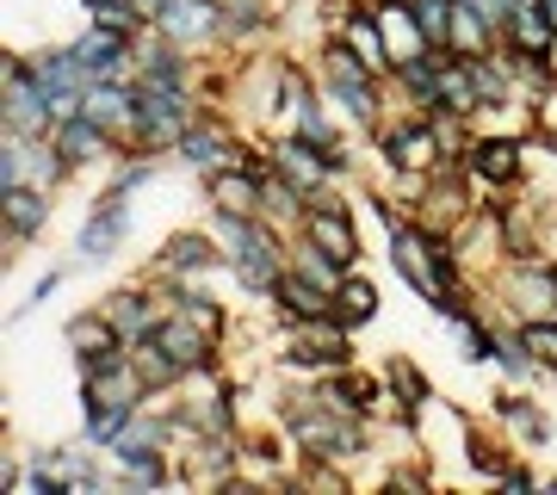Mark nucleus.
Listing matches in <instances>:
<instances>
[{"instance_id":"obj_1","label":"nucleus","mask_w":557,"mask_h":495,"mask_svg":"<svg viewBox=\"0 0 557 495\" xmlns=\"http://www.w3.org/2000/svg\"><path fill=\"white\" fill-rule=\"evenodd\" d=\"M273 416L278 428L292 434V446L310 458H329V465H359V458L372 453V421L366 416H347L341 403L317 391V378L310 384H278L273 391Z\"/></svg>"},{"instance_id":"obj_2","label":"nucleus","mask_w":557,"mask_h":495,"mask_svg":"<svg viewBox=\"0 0 557 495\" xmlns=\"http://www.w3.org/2000/svg\"><path fill=\"white\" fill-rule=\"evenodd\" d=\"M75 378H81V440H94L100 453L131 428V416H137L143 403H156L149 384H143V372H137V354H131V347L75 366Z\"/></svg>"},{"instance_id":"obj_3","label":"nucleus","mask_w":557,"mask_h":495,"mask_svg":"<svg viewBox=\"0 0 557 495\" xmlns=\"http://www.w3.org/2000/svg\"><path fill=\"white\" fill-rule=\"evenodd\" d=\"M211 236L223 248V273L236 279L255 304H273L278 279L292 267L285 260V230H273L255 211H223V205H211Z\"/></svg>"},{"instance_id":"obj_4","label":"nucleus","mask_w":557,"mask_h":495,"mask_svg":"<svg viewBox=\"0 0 557 495\" xmlns=\"http://www.w3.org/2000/svg\"><path fill=\"white\" fill-rule=\"evenodd\" d=\"M317 81L322 94L341 106V119L354 124V131H379L384 124V75H372L366 62L347 50V38H322L317 44Z\"/></svg>"},{"instance_id":"obj_5","label":"nucleus","mask_w":557,"mask_h":495,"mask_svg":"<svg viewBox=\"0 0 557 495\" xmlns=\"http://www.w3.org/2000/svg\"><path fill=\"white\" fill-rule=\"evenodd\" d=\"M137 94H143V112H137V137L131 149H149V156H174V143L199 124V94L193 81H143L137 75Z\"/></svg>"},{"instance_id":"obj_6","label":"nucleus","mask_w":557,"mask_h":495,"mask_svg":"<svg viewBox=\"0 0 557 495\" xmlns=\"http://www.w3.org/2000/svg\"><path fill=\"white\" fill-rule=\"evenodd\" d=\"M131 193H119L112 180H106L100 193L87 198V218H81V230H75V267H112L119 260V248L131 242Z\"/></svg>"},{"instance_id":"obj_7","label":"nucleus","mask_w":557,"mask_h":495,"mask_svg":"<svg viewBox=\"0 0 557 495\" xmlns=\"http://www.w3.org/2000/svg\"><path fill=\"white\" fill-rule=\"evenodd\" d=\"M0 131H25V137H50L57 131V106L32 75V57L7 50L0 57Z\"/></svg>"},{"instance_id":"obj_8","label":"nucleus","mask_w":557,"mask_h":495,"mask_svg":"<svg viewBox=\"0 0 557 495\" xmlns=\"http://www.w3.org/2000/svg\"><path fill=\"white\" fill-rule=\"evenodd\" d=\"M372 143H379V156L391 174H434V168H446V149H440V131L428 112H403V119H384L379 131H372Z\"/></svg>"},{"instance_id":"obj_9","label":"nucleus","mask_w":557,"mask_h":495,"mask_svg":"<svg viewBox=\"0 0 557 495\" xmlns=\"http://www.w3.org/2000/svg\"><path fill=\"white\" fill-rule=\"evenodd\" d=\"M502 304H508L515 322L557 317V260H545V255L508 260V267H502Z\"/></svg>"},{"instance_id":"obj_10","label":"nucleus","mask_w":557,"mask_h":495,"mask_svg":"<svg viewBox=\"0 0 557 495\" xmlns=\"http://www.w3.org/2000/svg\"><path fill=\"white\" fill-rule=\"evenodd\" d=\"M32 75L44 81V94H50V106H57V124L75 119V112H87L94 69L81 62L75 44H50V50H38V57H32Z\"/></svg>"},{"instance_id":"obj_11","label":"nucleus","mask_w":557,"mask_h":495,"mask_svg":"<svg viewBox=\"0 0 557 495\" xmlns=\"http://www.w3.org/2000/svg\"><path fill=\"white\" fill-rule=\"evenodd\" d=\"M174 161L186 168V174L211 180L218 168H230V161H248V143L223 124V112H199V124L174 143Z\"/></svg>"},{"instance_id":"obj_12","label":"nucleus","mask_w":557,"mask_h":495,"mask_svg":"<svg viewBox=\"0 0 557 495\" xmlns=\"http://www.w3.org/2000/svg\"><path fill=\"white\" fill-rule=\"evenodd\" d=\"M465 174L490 186V193H508L527 180V131L520 137H496V131H478L471 149H465Z\"/></svg>"},{"instance_id":"obj_13","label":"nucleus","mask_w":557,"mask_h":495,"mask_svg":"<svg viewBox=\"0 0 557 495\" xmlns=\"http://www.w3.org/2000/svg\"><path fill=\"white\" fill-rule=\"evenodd\" d=\"M218 267H223V248H218L211 230H174V236L149 255L143 273L149 279H211Z\"/></svg>"},{"instance_id":"obj_14","label":"nucleus","mask_w":557,"mask_h":495,"mask_svg":"<svg viewBox=\"0 0 557 495\" xmlns=\"http://www.w3.org/2000/svg\"><path fill=\"white\" fill-rule=\"evenodd\" d=\"M156 32L174 38L180 50H199V57L211 44H230L223 38V0H161Z\"/></svg>"},{"instance_id":"obj_15","label":"nucleus","mask_w":557,"mask_h":495,"mask_svg":"<svg viewBox=\"0 0 557 495\" xmlns=\"http://www.w3.org/2000/svg\"><path fill=\"white\" fill-rule=\"evenodd\" d=\"M57 211V193L50 186H0V236H7V267L25 242L44 236V223Z\"/></svg>"},{"instance_id":"obj_16","label":"nucleus","mask_w":557,"mask_h":495,"mask_svg":"<svg viewBox=\"0 0 557 495\" xmlns=\"http://www.w3.org/2000/svg\"><path fill=\"white\" fill-rule=\"evenodd\" d=\"M106 317L119 322L124 347H143V341L161 329V317H168V297H161V285L149 273H143V285H119V292H106Z\"/></svg>"},{"instance_id":"obj_17","label":"nucleus","mask_w":557,"mask_h":495,"mask_svg":"<svg viewBox=\"0 0 557 495\" xmlns=\"http://www.w3.org/2000/svg\"><path fill=\"white\" fill-rule=\"evenodd\" d=\"M260 143H267V168H273V174H285L298 193L317 198V193H329V186H335V168H329V156H322L310 137L285 131V137H260Z\"/></svg>"},{"instance_id":"obj_18","label":"nucleus","mask_w":557,"mask_h":495,"mask_svg":"<svg viewBox=\"0 0 557 495\" xmlns=\"http://www.w3.org/2000/svg\"><path fill=\"white\" fill-rule=\"evenodd\" d=\"M304 236L322 242L335 260H347V267H359V223L354 211H347V198L329 186V193L310 198V211H304Z\"/></svg>"},{"instance_id":"obj_19","label":"nucleus","mask_w":557,"mask_h":495,"mask_svg":"<svg viewBox=\"0 0 557 495\" xmlns=\"http://www.w3.org/2000/svg\"><path fill=\"white\" fill-rule=\"evenodd\" d=\"M50 137H57V149L62 156H69V168H112V161L124 156V143L112 137V131H106L100 119H87V112H75V119H62L57 131H50Z\"/></svg>"},{"instance_id":"obj_20","label":"nucleus","mask_w":557,"mask_h":495,"mask_svg":"<svg viewBox=\"0 0 557 495\" xmlns=\"http://www.w3.org/2000/svg\"><path fill=\"white\" fill-rule=\"evenodd\" d=\"M372 20L384 32V50H391V69L397 62H416V57H434V38L421 25L416 0H372Z\"/></svg>"},{"instance_id":"obj_21","label":"nucleus","mask_w":557,"mask_h":495,"mask_svg":"<svg viewBox=\"0 0 557 495\" xmlns=\"http://www.w3.org/2000/svg\"><path fill=\"white\" fill-rule=\"evenodd\" d=\"M267 310H273L278 329H292V322H322L329 310H335V292L317 285V279H304L298 267H285V279H278V292H273Z\"/></svg>"},{"instance_id":"obj_22","label":"nucleus","mask_w":557,"mask_h":495,"mask_svg":"<svg viewBox=\"0 0 557 495\" xmlns=\"http://www.w3.org/2000/svg\"><path fill=\"white\" fill-rule=\"evenodd\" d=\"M81 62L94 69V81H131L137 75V38H124V32H106V25H87L75 38Z\"/></svg>"},{"instance_id":"obj_23","label":"nucleus","mask_w":557,"mask_h":495,"mask_svg":"<svg viewBox=\"0 0 557 495\" xmlns=\"http://www.w3.org/2000/svg\"><path fill=\"white\" fill-rule=\"evenodd\" d=\"M137 112H143L137 75L131 81H94V94H87V119H100L124 149H131V137H137Z\"/></svg>"},{"instance_id":"obj_24","label":"nucleus","mask_w":557,"mask_h":495,"mask_svg":"<svg viewBox=\"0 0 557 495\" xmlns=\"http://www.w3.org/2000/svg\"><path fill=\"white\" fill-rule=\"evenodd\" d=\"M62 341H69L75 366H87V359H106V354H119V347H124L119 322L106 317V304H87V310H75V317H69V329H62Z\"/></svg>"},{"instance_id":"obj_25","label":"nucleus","mask_w":557,"mask_h":495,"mask_svg":"<svg viewBox=\"0 0 557 495\" xmlns=\"http://www.w3.org/2000/svg\"><path fill=\"white\" fill-rule=\"evenodd\" d=\"M502 50H520V57H557V25L545 13V0H520L508 25H502Z\"/></svg>"},{"instance_id":"obj_26","label":"nucleus","mask_w":557,"mask_h":495,"mask_svg":"<svg viewBox=\"0 0 557 495\" xmlns=\"http://www.w3.org/2000/svg\"><path fill=\"white\" fill-rule=\"evenodd\" d=\"M384 384H391L397 421L409 428V434H421V409L434 403V384H428V372H416V359L397 354V359H384Z\"/></svg>"},{"instance_id":"obj_27","label":"nucleus","mask_w":557,"mask_h":495,"mask_svg":"<svg viewBox=\"0 0 557 495\" xmlns=\"http://www.w3.org/2000/svg\"><path fill=\"white\" fill-rule=\"evenodd\" d=\"M490 409H496V421L508 428V440H515V446H552V416H545V409H539L520 384H515V391H502Z\"/></svg>"},{"instance_id":"obj_28","label":"nucleus","mask_w":557,"mask_h":495,"mask_svg":"<svg viewBox=\"0 0 557 495\" xmlns=\"http://www.w3.org/2000/svg\"><path fill=\"white\" fill-rule=\"evenodd\" d=\"M440 57H446V50L391 69V87L403 94V112H440Z\"/></svg>"},{"instance_id":"obj_29","label":"nucleus","mask_w":557,"mask_h":495,"mask_svg":"<svg viewBox=\"0 0 557 495\" xmlns=\"http://www.w3.org/2000/svg\"><path fill=\"white\" fill-rule=\"evenodd\" d=\"M496 372L508 378V384H520V391H533L539 378H545V366H539V354L527 347V335H520L515 317L496 329Z\"/></svg>"},{"instance_id":"obj_30","label":"nucleus","mask_w":557,"mask_h":495,"mask_svg":"<svg viewBox=\"0 0 557 495\" xmlns=\"http://www.w3.org/2000/svg\"><path fill=\"white\" fill-rule=\"evenodd\" d=\"M44 143H50V137L7 131V137H0V186H38V174H44Z\"/></svg>"},{"instance_id":"obj_31","label":"nucleus","mask_w":557,"mask_h":495,"mask_svg":"<svg viewBox=\"0 0 557 495\" xmlns=\"http://www.w3.org/2000/svg\"><path fill=\"white\" fill-rule=\"evenodd\" d=\"M329 317H335L341 329H354V335H359L366 322L379 317V279H366V273L354 267V273L335 285V310H329Z\"/></svg>"},{"instance_id":"obj_32","label":"nucleus","mask_w":557,"mask_h":495,"mask_svg":"<svg viewBox=\"0 0 557 495\" xmlns=\"http://www.w3.org/2000/svg\"><path fill=\"white\" fill-rule=\"evenodd\" d=\"M446 329H453L465 366H496V329H490V317H483L478 304H465L458 317H446Z\"/></svg>"},{"instance_id":"obj_33","label":"nucleus","mask_w":557,"mask_h":495,"mask_svg":"<svg viewBox=\"0 0 557 495\" xmlns=\"http://www.w3.org/2000/svg\"><path fill=\"white\" fill-rule=\"evenodd\" d=\"M267 25H273V7H267V0H223V38L230 44L255 38Z\"/></svg>"},{"instance_id":"obj_34","label":"nucleus","mask_w":557,"mask_h":495,"mask_svg":"<svg viewBox=\"0 0 557 495\" xmlns=\"http://www.w3.org/2000/svg\"><path fill=\"white\" fill-rule=\"evenodd\" d=\"M520 335H527V347L539 354L545 378H557V317H545V322H520Z\"/></svg>"},{"instance_id":"obj_35","label":"nucleus","mask_w":557,"mask_h":495,"mask_svg":"<svg viewBox=\"0 0 557 495\" xmlns=\"http://www.w3.org/2000/svg\"><path fill=\"white\" fill-rule=\"evenodd\" d=\"M421 25H428V38L434 50H453V0H416Z\"/></svg>"},{"instance_id":"obj_36","label":"nucleus","mask_w":557,"mask_h":495,"mask_svg":"<svg viewBox=\"0 0 557 495\" xmlns=\"http://www.w3.org/2000/svg\"><path fill=\"white\" fill-rule=\"evenodd\" d=\"M69 273H75V260H69V267H50V273H44L38 285H32V292H25V304H20V310H13V322H20V317H38L44 304H50V297L62 292V279H69Z\"/></svg>"},{"instance_id":"obj_37","label":"nucleus","mask_w":557,"mask_h":495,"mask_svg":"<svg viewBox=\"0 0 557 495\" xmlns=\"http://www.w3.org/2000/svg\"><path fill=\"white\" fill-rule=\"evenodd\" d=\"M471 7H478L483 20H490V25H496V32H502V25H508V13H515L520 0H471Z\"/></svg>"},{"instance_id":"obj_38","label":"nucleus","mask_w":557,"mask_h":495,"mask_svg":"<svg viewBox=\"0 0 557 495\" xmlns=\"http://www.w3.org/2000/svg\"><path fill=\"white\" fill-rule=\"evenodd\" d=\"M545 13H552V25H557V0H545Z\"/></svg>"}]
</instances>
